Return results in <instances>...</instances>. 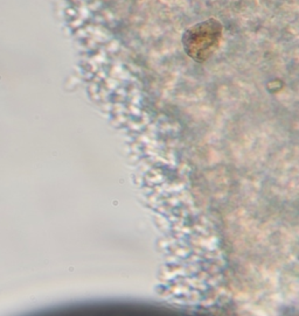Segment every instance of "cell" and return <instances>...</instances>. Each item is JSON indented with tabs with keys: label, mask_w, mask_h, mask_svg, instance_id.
<instances>
[{
	"label": "cell",
	"mask_w": 299,
	"mask_h": 316,
	"mask_svg": "<svg viewBox=\"0 0 299 316\" xmlns=\"http://www.w3.org/2000/svg\"><path fill=\"white\" fill-rule=\"evenodd\" d=\"M222 34L221 25L215 20L203 21L189 28L184 35V48L195 61L202 62L210 57L217 48Z\"/></svg>",
	"instance_id": "6da1fadb"
}]
</instances>
